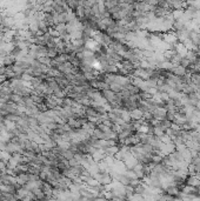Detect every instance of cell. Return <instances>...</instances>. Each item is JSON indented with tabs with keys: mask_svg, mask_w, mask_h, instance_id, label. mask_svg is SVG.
Wrapping results in <instances>:
<instances>
[{
	"mask_svg": "<svg viewBox=\"0 0 200 201\" xmlns=\"http://www.w3.org/2000/svg\"><path fill=\"white\" fill-rule=\"evenodd\" d=\"M1 22H2V19H1V16H0V26H1Z\"/></svg>",
	"mask_w": 200,
	"mask_h": 201,
	"instance_id": "cell-1",
	"label": "cell"
}]
</instances>
